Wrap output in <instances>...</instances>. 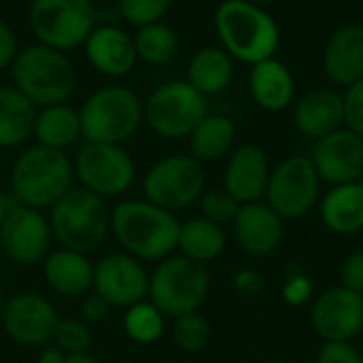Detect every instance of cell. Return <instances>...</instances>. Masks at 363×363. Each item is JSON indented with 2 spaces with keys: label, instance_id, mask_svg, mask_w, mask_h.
I'll list each match as a JSON object with an SVG mask.
<instances>
[{
  "label": "cell",
  "instance_id": "obj_33",
  "mask_svg": "<svg viewBox=\"0 0 363 363\" xmlns=\"http://www.w3.org/2000/svg\"><path fill=\"white\" fill-rule=\"evenodd\" d=\"M172 338L181 351L198 353V351L206 349V345L211 340V323L198 313L177 317V321L172 325Z\"/></svg>",
  "mask_w": 363,
  "mask_h": 363
},
{
  "label": "cell",
  "instance_id": "obj_47",
  "mask_svg": "<svg viewBox=\"0 0 363 363\" xmlns=\"http://www.w3.org/2000/svg\"><path fill=\"white\" fill-rule=\"evenodd\" d=\"M253 4H257V6H262V9H266V6H270L274 0H251Z\"/></svg>",
  "mask_w": 363,
  "mask_h": 363
},
{
  "label": "cell",
  "instance_id": "obj_37",
  "mask_svg": "<svg viewBox=\"0 0 363 363\" xmlns=\"http://www.w3.org/2000/svg\"><path fill=\"white\" fill-rule=\"evenodd\" d=\"M345 128L363 138V79L347 87L345 96Z\"/></svg>",
  "mask_w": 363,
  "mask_h": 363
},
{
  "label": "cell",
  "instance_id": "obj_43",
  "mask_svg": "<svg viewBox=\"0 0 363 363\" xmlns=\"http://www.w3.org/2000/svg\"><path fill=\"white\" fill-rule=\"evenodd\" d=\"M15 55H17V38L13 30L0 19V68L11 66Z\"/></svg>",
  "mask_w": 363,
  "mask_h": 363
},
{
  "label": "cell",
  "instance_id": "obj_30",
  "mask_svg": "<svg viewBox=\"0 0 363 363\" xmlns=\"http://www.w3.org/2000/svg\"><path fill=\"white\" fill-rule=\"evenodd\" d=\"M34 134L43 147L64 151L81 136V117L66 104L45 106V111L36 115Z\"/></svg>",
  "mask_w": 363,
  "mask_h": 363
},
{
  "label": "cell",
  "instance_id": "obj_46",
  "mask_svg": "<svg viewBox=\"0 0 363 363\" xmlns=\"http://www.w3.org/2000/svg\"><path fill=\"white\" fill-rule=\"evenodd\" d=\"M15 204V200H11L4 191H0V223L4 221V217H6V213H9V208Z\"/></svg>",
  "mask_w": 363,
  "mask_h": 363
},
{
  "label": "cell",
  "instance_id": "obj_35",
  "mask_svg": "<svg viewBox=\"0 0 363 363\" xmlns=\"http://www.w3.org/2000/svg\"><path fill=\"white\" fill-rule=\"evenodd\" d=\"M172 0H119V11L123 19L136 28L162 21L168 13Z\"/></svg>",
  "mask_w": 363,
  "mask_h": 363
},
{
  "label": "cell",
  "instance_id": "obj_39",
  "mask_svg": "<svg viewBox=\"0 0 363 363\" xmlns=\"http://www.w3.org/2000/svg\"><path fill=\"white\" fill-rule=\"evenodd\" d=\"M313 294H315V285L304 272H296L287 277L283 285V300L291 306H304L306 302L313 300Z\"/></svg>",
  "mask_w": 363,
  "mask_h": 363
},
{
  "label": "cell",
  "instance_id": "obj_21",
  "mask_svg": "<svg viewBox=\"0 0 363 363\" xmlns=\"http://www.w3.org/2000/svg\"><path fill=\"white\" fill-rule=\"evenodd\" d=\"M323 70L336 85L351 87L363 79V23L340 26L325 43Z\"/></svg>",
  "mask_w": 363,
  "mask_h": 363
},
{
  "label": "cell",
  "instance_id": "obj_7",
  "mask_svg": "<svg viewBox=\"0 0 363 363\" xmlns=\"http://www.w3.org/2000/svg\"><path fill=\"white\" fill-rule=\"evenodd\" d=\"M211 287V277L204 264L187 257H166L153 279H149V294L153 306L168 317H183L198 313Z\"/></svg>",
  "mask_w": 363,
  "mask_h": 363
},
{
  "label": "cell",
  "instance_id": "obj_18",
  "mask_svg": "<svg viewBox=\"0 0 363 363\" xmlns=\"http://www.w3.org/2000/svg\"><path fill=\"white\" fill-rule=\"evenodd\" d=\"M232 225L238 247L253 257L274 253L285 236V221L264 200L240 204Z\"/></svg>",
  "mask_w": 363,
  "mask_h": 363
},
{
  "label": "cell",
  "instance_id": "obj_38",
  "mask_svg": "<svg viewBox=\"0 0 363 363\" xmlns=\"http://www.w3.org/2000/svg\"><path fill=\"white\" fill-rule=\"evenodd\" d=\"M315 363H363V355L353 342H323Z\"/></svg>",
  "mask_w": 363,
  "mask_h": 363
},
{
  "label": "cell",
  "instance_id": "obj_14",
  "mask_svg": "<svg viewBox=\"0 0 363 363\" xmlns=\"http://www.w3.org/2000/svg\"><path fill=\"white\" fill-rule=\"evenodd\" d=\"M0 245L13 262L32 266L47 253L49 225L36 208L15 200L0 223Z\"/></svg>",
  "mask_w": 363,
  "mask_h": 363
},
{
  "label": "cell",
  "instance_id": "obj_1",
  "mask_svg": "<svg viewBox=\"0 0 363 363\" xmlns=\"http://www.w3.org/2000/svg\"><path fill=\"white\" fill-rule=\"evenodd\" d=\"M215 30L221 47L249 66L274 57L281 45L274 17L251 0H223L215 11Z\"/></svg>",
  "mask_w": 363,
  "mask_h": 363
},
{
  "label": "cell",
  "instance_id": "obj_24",
  "mask_svg": "<svg viewBox=\"0 0 363 363\" xmlns=\"http://www.w3.org/2000/svg\"><path fill=\"white\" fill-rule=\"evenodd\" d=\"M323 225L340 236H353L363 230V187L359 183L334 185L319 202Z\"/></svg>",
  "mask_w": 363,
  "mask_h": 363
},
{
  "label": "cell",
  "instance_id": "obj_26",
  "mask_svg": "<svg viewBox=\"0 0 363 363\" xmlns=\"http://www.w3.org/2000/svg\"><path fill=\"white\" fill-rule=\"evenodd\" d=\"M45 279L62 296L79 298L94 287V268L74 251H55L45 259Z\"/></svg>",
  "mask_w": 363,
  "mask_h": 363
},
{
  "label": "cell",
  "instance_id": "obj_44",
  "mask_svg": "<svg viewBox=\"0 0 363 363\" xmlns=\"http://www.w3.org/2000/svg\"><path fill=\"white\" fill-rule=\"evenodd\" d=\"M38 363H66V355H62L60 349H45Z\"/></svg>",
  "mask_w": 363,
  "mask_h": 363
},
{
  "label": "cell",
  "instance_id": "obj_48",
  "mask_svg": "<svg viewBox=\"0 0 363 363\" xmlns=\"http://www.w3.org/2000/svg\"><path fill=\"white\" fill-rule=\"evenodd\" d=\"M2 311H4V304H2V294H0V319H2Z\"/></svg>",
  "mask_w": 363,
  "mask_h": 363
},
{
  "label": "cell",
  "instance_id": "obj_50",
  "mask_svg": "<svg viewBox=\"0 0 363 363\" xmlns=\"http://www.w3.org/2000/svg\"><path fill=\"white\" fill-rule=\"evenodd\" d=\"M268 363H294V362H268Z\"/></svg>",
  "mask_w": 363,
  "mask_h": 363
},
{
  "label": "cell",
  "instance_id": "obj_51",
  "mask_svg": "<svg viewBox=\"0 0 363 363\" xmlns=\"http://www.w3.org/2000/svg\"><path fill=\"white\" fill-rule=\"evenodd\" d=\"M0 251H2V245H0Z\"/></svg>",
  "mask_w": 363,
  "mask_h": 363
},
{
  "label": "cell",
  "instance_id": "obj_3",
  "mask_svg": "<svg viewBox=\"0 0 363 363\" xmlns=\"http://www.w3.org/2000/svg\"><path fill=\"white\" fill-rule=\"evenodd\" d=\"M11 77L15 89L34 106L64 104L77 87V74L68 55L40 43L17 51L11 64Z\"/></svg>",
  "mask_w": 363,
  "mask_h": 363
},
{
  "label": "cell",
  "instance_id": "obj_27",
  "mask_svg": "<svg viewBox=\"0 0 363 363\" xmlns=\"http://www.w3.org/2000/svg\"><path fill=\"white\" fill-rule=\"evenodd\" d=\"M36 108L15 87H0V147H17L34 134Z\"/></svg>",
  "mask_w": 363,
  "mask_h": 363
},
{
  "label": "cell",
  "instance_id": "obj_17",
  "mask_svg": "<svg viewBox=\"0 0 363 363\" xmlns=\"http://www.w3.org/2000/svg\"><path fill=\"white\" fill-rule=\"evenodd\" d=\"M94 289L111 306H134L149 291L145 268L130 255H108L94 268Z\"/></svg>",
  "mask_w": 363,
  "mask_h": 363
},
{
  "label": "cell",
  "instance_id": "obj_52",
  "mask_svg": "<svg viewBox=\"0 0 363 363\" xmlns=\"http://www.w3.org/2000/svg\"><path fill=\"white\" fill-rule=\"evenodd\" d=\"M362 298H363V296H362Z\"/></svg>",
  "mask_w": 363,
  "mask_h": 363
},
{
  "label": "cell",
  "instance_id": "obj_42",
  "mask_svg": "<svg viewBox=\"0 0 363 363\" xmlns=\"http://www.w3.org/2000/svg\"><path fill=\"white\" fill-rule=\"evenodd\" d=\"M108 311H111V304H108L100 294L87 296V298L83 300V304H81V315H83V319L89 321V323L102 321V319L108 315Z\"/></svg>",
  "mask_w": 363,
  "mask_h": 363
},
{
  "label": "cell",
  "instance_id": "obj_12",
  "mask_svg": "<svg viewBox=\"0 0 363 363\" xmlns=\"http://www.w3.org/2000/svg\"><path fill=\"white\" fill-rule=\"evenodd\" d=\"M74 170L85 189L100 198L123 194L134 181V162L119 145L87 143L77 153Z\"/></svg>",
  "mask_w": 363,
  "mask_h": 363
},
{
  "label": "cell",
  "instance_id": "obj_2",
  "mask_svg": "<svg viewBox=\"0 0 363 363\" xmlns=\"http://www.w3.org/2000/svg\"><path fill=\"white\" fill-rule=\"evenodd\" d=\"M111 228L117 240L143 259H166L179 247L181 223L170 211L151 202L128 200L117 204Z\"/></svg>",
  "mask_w": 363,
  "mask_h": 363
},
{
  "label": "cell",
  "instance_id": "obj_6",
  "mask_svg": "<svg viewBox=\"0 0 363 363\" xmlns=\"http://www.w3.org/2000/svg\"><path fill=\"white\" fill-rule=\"evenodd\" d=\"M111 228V215L98 194L68 189L51 211V230L64 249L89 253L102 245Z\"/></svg>",
  "mask_w": 363,
  "mask_h": 363
},
{
  "label": "cell",
  "instance_id": "obj_13",
  "mask_svg": "<svg viewBox=\"0 0 363 363\" xmlns=\"http://www.w3.org/2000/svg\"><path fill=\"white\" fill-rule=\"evenodd\" d=\"M311 323L325 342H353L363 330V298L336 285L317 296Z\"/></svg>",
  "mask_w": 363,
  "mask_h": 363
},
{
  "label": "cell",
  "instance_id": "obj_41",
  "mask_svg": "<svg viewBox=\"0 0 363 363\" xmlns=\"http://www.w3.org/2000/svg\"><path fill=\"white\" fill-rule=\"evenodd\" d=\"M234 287H236V291H240L245 296H257L259 291H264L266 281L257 270L247 268V270H240L234 274Z\"/></svg>",
  "mask_w": 363,
  "mask_h": 363
},
{
  "label": "cell",
  "instance_id": "obj_29",
  "mask_svg": "<svg viewBox=\"0 0 363 363\" xmlns=\"http://www.w3.org/2000/svg\"><path fill=\"white\" fill-rule=\"evenodd\" d=\"M183 257L206 264L217 259L225 249V232L221 225L200 217L181 225L179 247Z\"/></svg>",
  "mask_w": 363,
  "mask_h": 363
},
{
  "label": "cell",
  "instance_id": "obj_20",
  "mask_svg": "<svg viewBox=\"0 0 363 363\" xmlns=\"http://www.w3.org/2000/svg\"><path fill=\"white\" fill-rule=\"evenodd\" d=\"M294 125L302 136L311 140H319L345 128L342 96L328 87L304 94L294 106Z\"/></svg>",
  "mask_w": 363,
  "mask_h": 363
},
{
  "label": "cell",
  "instance_id": "obj_36",
  "mask_svg": "<svg viewBox=\"0 0 363 363\" xmlns=\"http://www.w3.org/2000/svg\"><path fill=\"white\" fill-rule=\"evenodd\" d=\"M53 340L66 353H85L87 347L91 345V332L87 330L85 323L66 319V321H57Z\"/></svg>",
  "mask_w": 363,
  "mask_h": 363
},
{
  "label": "cell",
  "instance_id": "obj_25",
  "mask_svg": "<svg viewBox=\"0 0 363 363\" xmlns=\"http://www.w3.org/2000/svg\"><path fill=\"white\" fill-rule=\"evenodd\" d=\"M234 79V57L223 47H204L194 53L187 66V83L202 96H217Z\"/></svg>",
  "mask_w": 363,
  "mask_h": 363
},
{
  "label": "cell",
  "instance_id": "obj_5",
  "mask_svg": "<svg viewBox=\"0 0 363 363\" xmlns=\"http://www.w3.org/2000/svg\"><path fill=\"white\" fill-rule=\"evenodd\" d=\"M79 117L81 134L87 143L121 145L136 134L145 117V108L132 89L108 85L85 100Z\"/></svg>",
  "mask_w": 363,
  "mask_h": 363
},
{
  "label": "cell",
  "instance_id": "obj_4",
  "mask_svg": "<svg viewBox=\"0 0 363 363\" xmlns=\"http://www.w3.org/2000/svg\"><path fill=\"white\" fill-rule=\"evenodd\" d=\"M72 183V166L64 151L51 147H32L19 155L11 174V187L17 202L43 208L53 206Z\"/></svg>",
  "mask_w": 363,
  "mask_h": 363
},
{
  "label": "cell",
  "instance_id": "obj_8",
  "mask_svg": "<svg viewBox=\"0 0 363 363\" xmlns=\"http://www.w3.org/2000/svg\"><path fill=\"white\" fill-rule=\"evenodd\" d=\"M91 0H32L30 26L40 45L70 51L85 45L96 28Z\"/></svg>",
  "mask_w": 363,
  "mask_h": 363
},
{
  "label": "cell",
  "instance_id": "obj_9",
  "mask_svg": "<svg viewBox=\"0 0 363 363\" xmlns=\"http://www.w3.org/2000/svg\"><path fill=\"white\" fill-rule=\"evenodd\" d=\"M321 179L306 155H289L270 170L266 204L283 219H302L319 204Z\"/></svg>",
  "mask_w": 363,
  "mask_h": 363
},
{
  "label": "cell",
  "instance_id": "obj_10",
  "mask_svg": "<svg viewBox=\"0 0 363 363\" xmlns=\"http://www.w3.org/2000/svg\"><path fill=\"white\" fill-rule=\"evenodd\" d=\"M206 115V96L187 81H168L160 85L145 104V119L151 130L172 140L187 138Z\"/></svg>",
  "mask_w": 363,
  "mask_h": 363
},
{
  "label": "cell",
  "instance_id": "obj_19",
  "mask_svg": "<svg viewBox=\"0 0 363 363\" xmlns=\"http://www.w3.org/2000/svg\"><path fill=\"white\" fill-rule=\"evenodd\" d=\"M270 170L272 168H270L268 155L259 145L255 143L240 145L230 155V162L225 166L223 189L238 204L259 202L266 196Z\"/></svg>",
  "mask_w": 363,
  "mask_h": 363
},
{
  "label": "cell",
  "instance_id": "obj_45",
  "mask_svg": "<svg viewBox=\"0 0 363 363\" xmlns=\"http://www.w3.org/2000/svg\"><path fill=\"white\" fill-rule=\"evenodd\" d=\"M66 363H98V359L91 357V355L85 351V353H68V355H66Z\"/></svg>",
  "mask_w": 363,
  "mask_h": 363
},
{
  "label": "cell",
  "instance_id": "obj_23",
  "mask_svg": "<svg viewBox=\"0 0 363 363\" xmlns=\"http://www.w3.org/2000/svg\"><path fill=\"white\" fill-rule=\"evenodd\" d=\"M249 87L255 104L268 113L285 111L296 96L291 70L277 57H268L251 66Z\"/></svg>",
  "mask_w": 363,
  "mask_h": 363
},
{
  "label": "cell",
  "instance_id": "obj_40",
  "mask_svg": "<svg viewBox=\"0 0 363 363\" xmlns=\"http://www.w3.org/2000/svg\"><path fill=\"white\" fill-rule=\"evenodd\" d=\"M340 285L363 296V251H353L340 266Z\"/></svg>",
  "mask_w": 363,
  "mask_h": 363
},
{
  "label": "cell",
  "instance_id": "obj_28",
  "mask_svg": "<svg viewBox=\"0 0 363 363\" xmlns=\"http://www.w3.org/2000/svg\"><path fill=\"white\" fill-rule=\"evenodd\" d=\"M236 128L234 121L225 115H206L196 130L189 134L191 157L202 162H213L230 153L234 147Z\"/></svg>",
  "mask_w": 363,
  "mask_h": 363
},
{
  "label": "cell",
  "instance_id": "obj_11",
  "mask_svg": "<svg viewBox=\"0 0 363 363\" xmlns=\"http://www.w3.org/2000/svg\"><path fill=\"white\" fill-rule=\"evenodd\" d=\"M204 168L191 155H170L153 164L145 177L147 202L164 208L179 211L204 194Z\"/></svg>",
  "mask_w": 363,
  "mask_h": 363
},
{
  "label": "cell",
  "instance_id": "obj_31",
  "mask_svg": "<svg viewBox=\"0 0 363 363\" xmlns=\"http://www.w3.org/2000/svg\"><path fill=\"white\" fill-rule=\"evenodd\" d=\"M134 47H136V55L143 62L151 66H164L170 60H174L179 51V36L164 21H155L138 28L134 36Z\"/></svg>",
  "mask_w": 363,
  "mask_h": 363
},
{
  "label": "cell",
  "instance_id": "obj_49",
  "mask_svg": "<svg viewBox=\"0 0 363 363\" xmlns=\"http://www.w3.org/2000/svg\"><path fill=\"white\" fill-rule=\"evenodd\" d=\"M357 183H359V185L363 187V172H362V177H359V181H357Z\"/></svg>",
  "mask_w": 363,
  "mask_h": 363
},
{
  "label": "cell",
  "instance_id": "obj_34",
  "mask_svg": "<svg viewBox=\"0 0 363 363\" xmlns=\"http://www.w3.org/2000/svg\"><path fill=\"white\" fill-rule=\"evenodd\" d=\"M240 204L225 191V189H211L204 191L200 196V211L202 217L217 223V225H225L232 223L236 213H238Z\"/></svg>",
  "mask_w": 363,
  "mask_h": 363
},
{
  "label": "cell",
  "instance_id": "obj_15",
  "mask_svg": "<svg viewBox=\"0 0 363 363\" xmlns=\"http://www.w3.org/2000/svg\"><path fill=\"white\" fill-rule=\"evenodd\" d=\"M311 162L321 181L334 185L357 183L363 172V138L340 128L315 140Z\"/></svg>",
  "mask_w": 363,
  "mask_h": 363
},
{
  "label": "cell",
  "instance_id": "obj_22",
  "mask_svg": "<svg viewBox=\"0 0 363 363\" xmlns=\"http://www.w3.org/2000/svg\"><path fill=\"white\" fill-rule=\"evenodd\" d=\"M85 53L91 66L106 77L128 74L138 60L134 38L117 26H96L85 40Z\"/></svg>",
  "mask_w": 363,
  "mask_h": 363
},
{
  "label": "cell",
  "instance_id": "obj_32",
  "mask_svg": "<svg viewBox=\"0 0 363 363\" xmlns=\"http://www.w3.org/2000/svg\"><path fill=\"white\" fill-rule=\"evenodd\" d=\"M123 325H125V332H128V336L132 340L149 345V342H155L162 336V332H164V317H162V313L153 304L138 302V304L130 306Z\"/></svg>",
  "mask_w": 363,
  "mask_h": 363
},
{
  "label": "cell",
  "instance_id": "obj_16",
  "mask_svg": "<svg viewBox=\"0 0 363 363\" xmlns=\"http://www.w3.org/2000/svg\"><path fill=\"white\" fill-rule=\"evenodd\" d=\"M57 321L60 319L51 302L36 294H21L2 311L4 332L23 347H36L51 340Z\"/></svg>",
  "mask_w": 363,
  "mask_h": 363
}]
</instances>
